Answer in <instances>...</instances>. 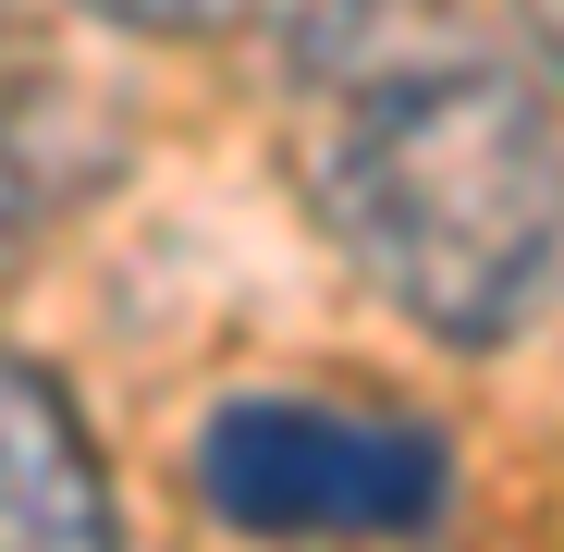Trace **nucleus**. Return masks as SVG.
<instances>
[{
    "label": "nucleus",
    "instance_id": "1",
    "mask_svg": "<svg viewBox=\"0 0 564 552\" xmlns=\"http://www.w3.org/2000/svg\"><path fill=\"white\" fill-rule=\"evenodd\" d=\"M295 197L442 356H503L564 295V123L540 74L466 25L319 37Z\"/></svg>",
    "mask_w": 564,
    "mask_h": 552
},
{
    "label": "nucleus",
    "instance_id": "2",
    "mask_svg": "<svg viewBox=\"0 0 564 552\" xmlns=\"http://www.w3.org/2000/svg\"><path fill=\"white\" fill-rule=\"evenodd\" d=\"M184 479L221 528L258 540H332V528H430L454 504V454L417 418L344 405V393H234L197 418Z\"/></svg>",
    "mask_w": 564,
    "mask_h": 552
},
{
    "label": "nucleus",
    "instance_id": "3",
    "mask_svg": "<svg viewBox=\"0 0 564 552\" xmlns=\"http://www.w3.org/2000/svg\"><path fill=\"white\" fill-rule=\"evenodd\" d=\"M0 540H37V552L123 540V491L86 454V418L37 356H0Z\"/></svg>",
    "mask_w": 564,
    "mask_h": 552
},
{
    "label": "nucleus",
    "instance_id": "4",
    "mask_svg": "<svg viewBox=\"0 0 564 552\" xmlns=\"http://www.w3.org/2000/svg\"><path fill=\"white\" fill-rule=\"evenodd\" d=\"M123 148H111V123L74 99V86H50V74H25V86H0V283L50 246V221L99 184Z\"/></svg>",
    "mask_w": 564,
    "mask_h": 552
},
{
    "label": "nucleus",
    "instance_id": "5",
    "mask_svg": "<svg viewBox=\"0 0 564 552\" xmlns=\"http://www.w3.org/2000/svg\"><path fill=\"white\" fill-rule=\"evenodd\" d=\"M86 13L148 25V37H209V25H258V13H282V0H86Z\"/></svg>",
    "mask_w": 564,
    "mask_h": 552
},
{
    "label": "nucleus",
    "instance_id": "6",
    "mask_svg": "<svg viewBox=\"0 0 564 552\" xmlns=\"http://www.w3.org/2000/svg\"><path fill=\"white\" fill-rule=\"evenodd\" d=\"M528 37H540V62L564 74V0H528Z\"/></svg>",
    "mask_w": 564,
    "mask_h": 552
},
{
    "label": "nucleus",
    "instance_id": "7",
    "mask_svg": "<svg viewBox=\"0 0 564 552\" xmlns=\"http://www.w3.org/2000/svg\"><path fill=\"white\" fill-rule=\"evenodd\" d=\"M0 25H13V0H0Z\"/></svg>",
    "mask_w": 564,
    "mask_h": 552
}]
</instances>
